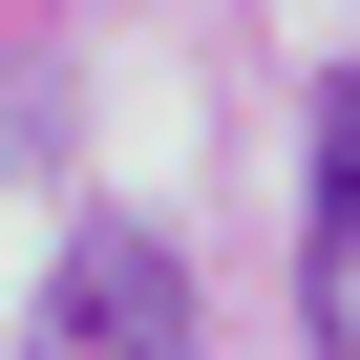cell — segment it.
Returning <instances> with one entry per match:
<instances>
[{
	"label": "cell",
	"mask_w": 360,
	"mask_h": 360,
	"mask_svg": "<svg viewBox=\"0 0 360 360\" xmlns=\"http://www.w3.org/2000/svg\"><path fill=\"white\" fill-rule=\"evenodd\" d=\"M43 318H64V339H191V276H169V255H148V233H85V255H64V297H43Z\"/></svg>",
	"instance_id": "obj_1"
},
{
	"label": "cell",
	"mask_w": 360,
	"mask_h": 360,
	"mask_svg": "<svg viewBox=\"0 0 360 360\" xmlns=\"http://www.w3.org/2000/svg\"><path fill=\"white\" fill-rule=\"evenodd\" d=\"M297 318L360 360V85H318V297Z\"/></svg>",
	"instance_id": "obj_2"
}]
</instances>
